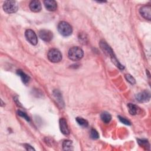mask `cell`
<instances>
[{
	"mask_svg": "<svg viewBox=\"0 0 151 151\" xmlns=\"http://www.w3.org/2000/svg\"><path fill=\"white\" fill-rule=\"evenodd\" d=\"M45 8L50 11H54L57 8V2L54 0H45L44 1Z\"/></svg>",
	"mask_w": 151,
	"mask_h": 151,
	"instance_id": "cell-10",
	"label": "cell"
},
{
	"mask_svg": "<svg viewBox=\"0 0 151 151\" xmlns=\"http://www.w3.org/2000/svg\"><path fill=\"white\" fill-rule=\"evenodd\" d=\"M136 98L140 102H147L150 100V94L149 91H144L136 94Z\"/></svg>",
	"mask_w": 151,
	"mask_h": 151,
	"instance_id": "cell-8",
	"label": "cell"
},
{
	"mask_svg": "<svg viewBox=\"0 0 151 151\" xmlns=\"http://www.w3.org/2000/svg\"><path fill=\"white\" fill-rule=\"evenodd\" d=\"M140 15L145 19L150 20L151 19V6L150 5L143 6L139 10Z\"/></svg>",
	"mask_w": 151,
	"mask_h": 151,
	"instance_id": "cell-7",
	"label": "cell"
},
{
	"mask_svg": "<svg viewBox=\"0 0 151 151\" xmlns=\"http://www.w3.org/2000/svg\"><path fill=\"white\" fill-rule=\"evenodd\" d=\"M29 8L32 11L34 12H40L41 9V2L37 0L32 1L29 4Z\"/></svg>",
	"mask_w": 151,
	"mask_h": 151,
	"instance_id": "cell-11",
	"label": "cell"
},
{
	"mask_svg": "<svg viewBox=\"0 0 151 151\" xmlns=\"http://www.w3.org/2000/svg\"><path fill=\"white\" fill-rule=\"evenodd\" d=\"M17 73L18 75H19L20 76V77L21 78L23 83L26 84L29 81V77L28 75H27L24 72H23L22 70H17Z\"/></svg>",
	"mask_w": 151,
	"mask_h": 151,
	"instance_id": "cell-13",
	"label": "cell"
},
{
	"mask_svg": "<svg viewBox=\"0 0 151 151\" xmlns=\"http://www.w3.org/2000/svg\"><path fill=\"white\" fill-rule=\"evenodd\" d=\"M76 121L78 124L82 127H86L88 126V122L86 120L83 119L82 117H77Z\"/></svg>",
	"mask_w": 151,
	"mask_h": 151,
	"instance_id": "cell-16",
	"label": "cell"
},
{
	"mask_svg": "<svg viewBox=\"0 0 151 151\" xmlns=\"http://www.w3.org/2000/svg\"><path fill=\"white\" fill-rule=\"evenodd\" d=\"M125 77H126L127 81H128L130 83H131V84H133L135 83V80H134V78L131 75H130V74H126V75L125 76Z\"/></svg>",
	"mask_w": 151,
	"mask_h": 151,
	"instance_id": "cell-19",
	"label": "cell"
},
{
	"mask_svg": "<svg viewBox=\"0 0 151 151\" xmlns=\"http://www.w3.org/2000/svg\"><path fill=\"white\" fill-rule=\"evenodd\" d=\"M24 147H25L26 150H34V149L32 146H31L29 145H28V144H25Z\"/></svg>",
	"mask_w": 151,
	"mask_h": 151,
	"instance_id": "cell-22",
	"label": "cell"
},
{
	"mask_svg": "<svg viewBox=\"0 0 151 151\" xmlns=\"http://www.w3.org/2000/svg\"><path fill=\"white\" fill-rule=\"evenodd\" d=\"M18 8V4L15 1H6L4 2L3 5L4 11L8 14H12L17 12Z\"/></svg>",
	"mask_w": 151,
	"mask_h": 151,
	"instance_id": "cell-4",
	"label": "cell"
},
{
	"mask_svg": "<svg viewBox=\"0 0 151 151\" xmlns=\"http://www.w3.org/2000/svg\"><path fill=\"white\" fill-rule=\"evenodd\" d=\"M40 38L46 42L50 41L53 37L52 32L48 29H41L38 32Z\"/></svg>",
	"mask_w": 151,
	"mask_h": 151,
	"instance_id": "cell-6",
	"label": "cell"
},
{
	"mask_svg": "<svg viewBox=\"0 0 151 151\" xmlns=\"http://www.w3.org/2000/svg\"><path fill=\"white\" fill-rule=\"evenodd\" d=\"M83 55V51L78 47H73L70 48L68 52V58L73 61L80 60L82 58Z\"/></svg>",
	"mask_w": 151,
	"mask_h": 151,
	"instance_id": "cell-1",
	"label": "cell"
},
{
	"mask_svg": "<svg viewBox=\"0 0 151 151\" xmlns=\"http://www.w3.org/2000/svg\"><path fill=\"white\" fill-rule=\"evenodd\" d=\"M18 114L19 116H20L24 117V119H25L27 121H29V117H28L25 113H24V112H22V111L19 110V111H18Z\"/></svg>",
	"mask_w": 151,
	"mask_h": 151,
	"instance_id": "cell-20",
	"label": "cell"
},
{
	"mask_svg": "<svg viewBox=\"0 0 151 151\" xmlns=\"http://www.w3.org/2000/svg\"><path fill=\"white\" fill-rule=\"evenodd\" d=\"M127 107H128V110H129V112L132 114V115H134L136 114L137 113H139V107L132 103H129L127 104Z\"/></svg>",
	"mask_w": 151,
	"mask_h": 151,
	"instance_id": "cell-12",
	"label": "cell"
},
{
	"mask_svg": "<svg viewBox=\"0 0 151 151\" xmlns=\"http://www.w3.org/2000/svg\"><path fill=\"white\" fill-rule=\"evenodd\" d=\"M58 30L62 35L65 37L70 35L73 31L71 26L65 21H61L58 24Z\"/></svg>",
	"mask_w": 151,
	"mask_h": 151,
	"instance_id": "cell-2",
	"label": "cell"
},
{
	"mask_svg": "<svg viewBox=\"0 0 151 151\" xmlns=\"http://www.w3.org/2000/svg\"><path fill=\"white\" fill-rule=\"evenodd\" d=\"M90 134L91 138L93 139H97L99 137V135L98 132L95 129H92L91 130Z\"/></svg>",
	"mask_w": 151,
	"mask_h": 151,
	"instance_id": "cell-17",
	"label": "cell"
},
{
	"mask_svg": "<svg viewBox=\"0 0 151 151\" xmlns=\"http://www.w3.org/2000/svg\"><path fill=\"white\" fill-rule=\"evenodd\" d=\"M25 36L27 41L31 44L35 45L37 44V37L34 31L32 29H27L25 32Z\"/></svg>",
	"mask_w": 151,
	"mask_h": 151,
	"instance_id": "cell-5",
	"label": "cell"
},
{
	"mask_svg": "<svg viewBox=\"0 0 151 151\" xmlns=\"http://www.w3.org/2000/svg\"><path fill=\"white\" fill-rule=\"evenodd\" d=\"M101 119L105 123H108L111 119V115L107 112H103L101 114Z\"/></svg>",
	"mask_w": 151,
	"mask_h": 151,
	"instance_id": "cell-15",
	"label": "cell"
},
{
	"mask_svg": "<svg viewBox=\"0 0 151 151\" xmlns=\"http://www.w3.org/2000/svg\"><path fill=\"white\" fill-rule=\"evenodd\" d=\"M47 57L52 63H58L62 59V54L57 49L52 48L48 51Z\"/></svg>",
	"mask_w": 151,
	"mask_h": 151,
	"instance_id": "cell-3",
	"label": "cell"
},
{
	"mask_svg": "<svg viewBox=\"0 0 151 151\" xmlns=\"http://www.w3.org/2000/svg\"><path fill=\"white\" fill-rule=\"evenodd\" d=\"M138 143H139V144L140 146L145 147L146 149L147 147H149V143H148V142L146 140H143V139L142 140H140V139H138Z\"/></svg>",
	"mask_w": 151,
	"mask_h": 151,
	"instance_id": "cell-18",
	"label": "cell"
},
{
	"mask_svg": "<svg viewBox=\"0 0 151 151\" xmlns=\"http://www.w3.org/2000/svg\"><path fill=\"white\" fill-rule=\"evenodd\" d=\"M60 130L63 134L65 135L69 134L70 130L68 127L67 121L65 119L61 118L60 119Z\"/></svg>",
	"mask_w": 151,
	"mask_h": 151,
	"instance_id": "cell-9",
	"label": "cell"
},
{
	"mask_svg": "<svg viewBox=\"0 0 151 151\" xmlns=\"http://www.w3.org/2000/svg\"><path fill=\"white\" fill-rule=\"evenodd\" d=\"M63 147L65 150H73V143L71 140H66L63 143Z\"/></svg>",
	"mask_w": 151,
	"mask_h": 151,
	"instance_id": "cell-14",
	"label": "cell"
},
{
	"mask_svg": "<svg viewBox=\"0 0 151 151\" xmlns=\"http://www.w3.org/2000/svg\"><path fill=\"white\" fill-rule=\"evenodd\" d=\"M119 119L120 121L121 122H122L123 123H124V124H127V125H130V122L128 120L126 119L125 118L122 117H121V116H119Z\"/></svg>",
	"mask_w": 151,
	"mask_h": 151,
	"instance_id": "cell-21",
	"label": "cell"
}]
</instances>
